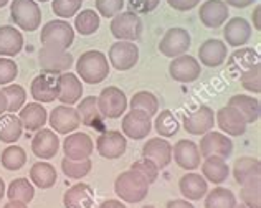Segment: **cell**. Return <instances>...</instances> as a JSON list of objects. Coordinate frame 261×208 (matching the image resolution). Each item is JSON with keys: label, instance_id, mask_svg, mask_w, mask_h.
<instances>
[{"label": "cell", "instance_id": "obj_1", "mask_svg": "<svg viewBox=\"0 0 261 208\" xmlns=\"http://www.w3.org/2000/svg\"><path fill=\"white\" fill-rule=\"evenodd\" d=\"M76 73L81 81L88 85H99L109 74V63L106 55L98 50L85 51L76 61Z\"/></svg>", "mask_w": 261, "mask_h": 208}, {"label": "cell", "instance_id": "obj_2", "mask_svg": "<svg viewBox=\"0 0 261 208\" xmlns=\"http://www.w3.org/2000/svg\"><path fill=\"white\" fill-rule=\"evenodd\" d=\"M114 192L122 202L139 203L149 193V184L136 170H126L118 175L114 182Z\"/></svg>", "mask_w": 261, "mask_h": 208}, {"label": "cell", "instance_id": "obj_3", "mask_svg": "<svg viewBox=\"0 0 261 208\" xmlns=\"http://www.w3.org/2000/svg\"><path fill=\"white\" fill-rule=\"evenodd\" d=\"M10 17L25 32H35L42 25V10L35 0H12Z\"/></svg>", "mask_w": 261, "mask_h": 208}, {"label": "cell", "instance_id": "obj_4", "mask_svg": "<svg viewBox=\"0 0 261 208\" xmlns=\"http://www.w3.org/2000/svg\"><path fill=\"white\" fill-rule=\"evenodd\" d=\"M40 41L43 46H55L68 50L74 41V29L65 20H51L43 25Z\"/></svg>", "mask_w": 261, "mask_h": 208}, {"label": "cell", "instance_id": "obj_5", "mask_svg": "<svg viewBox=\"0 0 261 208\" xmlns=\"http://www.w3.org/2000/svg\"><path fill=\"white\" fill-rule=\"evenodd\" d=\"M98 109L102 117L108 119H118L127 109V96L118 86H108L99 93L98 98Z\"/></svg>", "mask_w": 261, "mask_h": 208}, {"label": "cell", "instance_id": "obj_6", "mask_svg": "<svg viewBox=\"0 0 261 208\" xmlns=\"http://www.w3.org/2000/svg\"><path fill=\"white\" fill-rule=\"evenodd\" d=\"M38 63L46 74H61L70 71L73 66V55L61 48L42 45V50L38 53Z\"/></svg>", "mask_w": 261, "mask_h": 208}, {"label": "cell", "instance_id": "obj_7", "mask_svg": "<svg viewBox=\"0 0 261 208\" xmlns=\"http://www.w3.org/2000/svg\"><path fill=\"white\" fill-rule=\"evenodd\" d=\"M109 29L118 41H136L142 35V20L134 12H121L113 17Z\"/></svg>", "mask_w": 261, "mask_h": 208}, {"label": "cell", "instance_id": "obj_8", "mask_svg": "<svg viewBox=\"0 0 261 208\" xmlns=\"http://www.w3.org/2000/svg\"><path fill=\"white\" fill-rule=\"evenodd\" d=\"M192 43L190 33L182 27L169 29L159 41V51L167 58H177L189 51Z\"/></svg>", "mask_w": 261, "mask_h": 208}, {"label": "cell", "instance_id": "obj_9", "mask_svg": "<svg viewBox=\"0 0 261 208\" xmlns=\"http://www.w3.org/2000/svg\"><path fill=\"white\" fill-rule=\"evenodd\" d=\"M109 65L118 71H127L139 61V48L134 41H116L109 48Z\"/></svg>", "mask_w": 261, "mask_h": 208}, {"label": "cell", "instance_id": "obj_10", "mask_svg": "<svg viewBox=\"0 0 261 208\" xmlns=\"http://www.w3.org/2000/svg\"><path fill=\"white\" fill-rule=\"evenodd\" d=\"M48 122H50V126L55 133L68 136L80 127L81 119H80L76 108L60 104V106L55 108L50 113V116H48Z\"/></svg>", "mask_w": 261, "mask_h": 208}, {"label": "cell", "instance_id": "obj_11", "mask_svg": "<svg viewBox=\"0 0 261 208\" xmlns=\"http://www.w3.org/2000/svg\"><path fill=\"white\" fill-rule=\"evenodd\" d=\"M150 131H152V119L141 109H130L122 117V134L134 139V141H141V139L147 137Z\"/></svg>", "mask_w": 261, "mask_h": 208}, {"label": "cell", "instance_id": "obj_12", "mask_svg": "<svg viewBox=\"0 0 261 208\" xmlns=\"http://www.w3.org/2000/svg\"><path fill=\"white\" fill-rule=\"evenodd\" d=\"M198 150H200V155L203 159L210 155L228 159L233 152V142H231V139L223 133L208 131L207 134H203Z\"/></svg>", "mask_w": 261, "mask_h": 208}, {"label": "cell", "instance_id": "obj_13", "mask_svg": "<svg viewBox=\"0 0 261 208\" xmlns=\"http://www.w3.org/2000/svg\"><path fill=\"white\" fill-rule=\"evenodd\" d=\"M169 73L178 83H194L197 78H200L202 66L198 60L192 55H180V57L172 58V63L169 65Z\"/></svg>", "mask_w": 261, "mask_h": 208}, {"label": "cell", "instance_id": "obj_14", "mask_svg": "<svg viewBox=\"0 0 261 208\" xmlns=\"http://www.w3.org/2000/svg\"><path fill=\"white\" fill-rule=\"evenodd\" d=\"M215 122L218 124L220 131H223L226 136H243L246 133V121L238 109H235L230 104L220 108L215 114Z\"/></svg>", "mask_w": 261, "mask_h": 208}, {"label": "cell", "instance_id": "obj_15", "mask_svg": "<svg viewBox=\"0 0 261 208\" xmlns=\"http://www.w3.org/2000/svg\"><path fill=\"white\" fill-rule=\"evenodd\" d=\"M96 149L105 159H119L127 149L126 136L119 131H105L96 141Z\"/></svg>", "mask_w": 261, "mask_h": 208}, {"label": "cell", "instance_id": "obj_16", "mask_svg": "<svg viewBox=\"0 0 261 208\" xmlns=\"http://www.w3.org/2000/svg\"><path fill=\"white\" fill-rule=\"evenodd\" d=\"M94 150L93 139L85 133H71L63 141V152L66 159L71 161H83L89 159Z\"/></svg>", "mask_w": 261, "mask_h": 208}, {"label": "cell", "instance_id": "obj_17", "mask_svg": "<svg viewBox=\"0 0 261 208\" xmlns=\"http://www.w3.org/2000/svg\"><path fill=\"white\" fill-rule=\"evenodd\" d=\"M215 126V113L208 106H200L184 117V127L192 136H203Z\"/></svg>", "mask_w": 261, "mask_h": 208}, {"label": "cell", "instance_id": "obj_18", "mask_svg": "<svg viewBox=\"0 0 261 208\" xmlns=\"http://www.w3.org/2000/svg\"><path fill=\"white\" fill-rule=\"evenodd\" d=\"M172 157L175 164L184 170H195L200 167L202 155L198 145L187 139H180L172 147Z\"/></svg>", "mask_w": 261, "mask_h": 208}, {"label": "cell", "instance_id": "obj_19", "mask_svg": "<svg viewBox=\"0 0 261 208\" xmlns=\"http://www.w3.org/2000/svg\"><path fill=\"white\" fill-rule=\"evenodd\" d=\"M57 88H58L57 99L61 104H66V106L76 104L81 99V94H83V85H81V80L74 73H70V71L61 73L58 76Z\"/></svg>", "mask_w": 261, "mask_h": 208}, {"label": "cell", "instance_id": "obj_20", "mask_svg": "<svg viewBox=\"0 0 261 208\" xmlns=\"http://www.w3.org/2000/svg\"><path fill=\"white\" fill-rule=\"evenodd\" d=\"M60 150V139L57 133L51 129H40L35 133L32 139V152L35 157L42 159V161H48L53 159Z\"/></svg>", "mask_w": 261, "mask_h": 208}, {"label": "cell", "instance_id": "obj_21", "mask_svg": "<svg viewBox=\"0 0 261 208\" xmlns=\"http://www.w3.org/2000/svg\"><path fill=\"white\" fill-rule=\"evenodd\" d=\"M228 5L223 0H207V2L200 5L198 17H200V22L207 29H218L228 20Z\"/></svg>", "mask_w": 261, "mask_h": 208}, {"label": "cell", "instance_id": "obj_22", "mask_svg": "<svg viewBox=\"0 0 261 208\" xmlns=\"http://www.w3.org/2000/svg\"><path fill=\"white\" fill-rule=\"evenodd\" d=\"M226 58H228V50H226V43L222 40H205L198 48V60H200L198 63L208 68H217L223 65Z\"/></svg>", "mask_w": 261, "mask_h": 208}, {"label": "cell", "instance_id": "obj_23", "mask_svg": "<svg viewBox=\"0 0 261 208\" xmlns=\"http://www.w3.org/2000/svg\"><path fill=\"white\" fill-rule=\"evenodd\" d=\"M142 157L150 159L159 169L167 167L172 162V144L161 137L149 139L142 147Z\"/></svg>", "mask_w": 261, "mask_h": 208}, {"label": "cell", "instance_id": "obj_24", "mask_svg": "<svg viewBox=\"0 0 261 208\" xmlns=\"http://www.w3.org/2000/svg\"><path fill=\"white\" fill-rule=\"evenodd\" d=\"M30 94H32V98L35 99V102H40V104L53 102L58 96L57 78L46 73L35 76L30 85Z\"/></svg>", "mask_w": 261, "mask_h": 208}, {"label": "cell", "instance_id": "obj_25", "mask_svg": "<svg viewBox=\"0 0 261 208\" xmlns=\"http://www.w3.org/2000/svg\"><path fill=\"white\" fill-rule=\"evenodd\" d=\"M251 33H253L251 25L242 17L230 18L223 29V37L226 40V43L235 48H242L245 43H248Z\"/></svg>", "mask_w": 261, "mask_h": 208}, {"label": "cell", "instance_id": "obj_26", "mask_svg": "<svg viewBox=\"0 0 261 208\" xmlns=\"http://www.w3.org/2000/svg\"><path fill=\"white\" fill-rule=\"evenodd\" d=\"M18 117L22 121V126L27 131H40L48 122V113L43 104L29 102L18 111Z\"/></svg>", "mask_w": 261, "mask_h": 208}, {"label": "cell", "instance_id": "obj_27", "mask_svg": "<svg viewBox=\"0 0 261 208\" xmlns=\"http://www.w3.org/2000/svg\"><path fill=\"white\" fill-rule=\"evenodd\" d=\"M178 189H180L182 197L197 202V200H200L207 195L208 182L203 178V175H200V173L189 172L180 178V182H178Z\"/></svg>", "mask_w": 261, "mask_h": 208}, {"label": "cell", "instance_id": "obj_28", "mask_svg": "<svg viewBox=\"0 0 261 208\" xmlns=\"http://www.w3.org/2000/svg\"><path fill=\"white\" fill-rule=\"evenodd\" d=\"M23 35L15 27L4 25L0 27V57L12 58L22 51Z\"/></svg>", "mask_w": 261, "mask_h": 208}, {"label": "cell", "instance_id": "obj_29", "mask_svg": "<svg viewBox=\"0 0 261 208\" xmlns=\"http://www.w3.org/2000/svg\"><path fill=\"white\" fill-rule=\"evenodd\" d=\"M94 203V192L88 184H74L63 195L66 208H91Z\"/></svg>", "mask_w": 261, "mask_h": 208}, {"label": "cell", "instance_id": "obj_30", "mask_svg": "<svg viewBox=\"0 0 261 208\" xmlns=\"http://www.w3.org/2000/svg\"><path fill=\"white\" fill-rule=\"evenodd\" d=\"M261 175V162L256 157H240L233 165V177L237 184L245 185L251 180H258Z\"/></svg>", "mask_w": 261, "mask_h": 208}, {"label": "cell", "instance_id": "obj_31", "mask_svg": "<svg viewBox=\"0 0 261 208\" xmlns=\"http://www.w3.org/2000/svg\"><path fill=\"white\" fill-rule=\"evenodd\" d=\"M202 175L207 182L223 184L230 175V167L226 164V159L217 155L205 157V161L202 162Z\"/></svg>", "mask_w": 261, "mask_h": 208}, {"label": "cell", "instance_id": "obj_32", "mask_svg": "<svg viewBox=\"0 0 261 208\" xmlns=\"http://www.w3.org/2000/svg\"><path fill=\"white\" fill-rule=\"evenodd\" d=\"M228 104L242 113L246 124H253V122H256L259 119V114H261L259 101L256 98H253V96H250V94H235V96H231Z\"/></svg>", "mask_w": 261, "mask_h": 208}, {"label": "cell", "instance_id": "obj_33", "mask_svg": "<svg viewBox=\"0 0 261 208\" xmlns=\"http://www.w3.org/2000/svg\"><path fill=\"white\" fill-rule=\"evenodd\" d=\"M57 178H58L57 169H55L50 162L40 161V162H35L32 165L30 182L33 185H37L38 189H42V190L51 189V187L57 184Z\"/></svg>", "mask_w": 261, "mask_h": 208}, {"label": "cell", "instance_id": "obj_34", "mask_svg": "<svg viewBox=\"0 0 261 208\" xmlns=\"http://www.w3.org/2000/svg\"><path fill=\"white\" fill-rule=\"evenodd\" d=\"M23 134L22 121L17 114H2L0 116V141L4 144H15Z\"/></svg>", "mask_w": 261, "mask_h": 208}, {"label": "cell", "instance_id": "obj_35", "mask_svg": "<svg viewBox=\"0 0 261 208\" xmlns=\"http://www.w3.org/2000/svg\"><path fill=\"white\" fill-rule=\"evenodd\" d=\"M258 63H259V53L255 48H238L237 51H233L228 57L230 69L238 71L240 74Z\"/></svg>", "mask_w": 261, "mask_h": 208}, {"label": "cell", "instance_id": "obj_36", "mask_svg": "<svg viewBox=\"0 0 261 208\" xmlns=\"http://www.w3.org/2000/svg\"><path fill=\"white\" fill-rule=\"evenodd\" d=\"M237 197L230 189L215 187L205 195V208H235Z\"/></svg>", "mask_w": 261, "mask_h": 208}, {"label": "cell", "instance_id": "obj_37", "mask_svg": "<svg viewBox=\"0 0 261 208\" xmlns=\"http://www.w3.org/2000/svg\"><path fill=\"white\" fill-rule=\"evenodd\" d=\"M74 17H76L74 18V30L81 35H85V37L96 33L101 25V18L98 15V12H94L93 9L81 10Z\"/></svg>", "mask_w": 261, "mask_h": 208}, {"label": "cell", "instance_id": "obj_38", "mask_svg": "<svg viewBox=\"0 0 261 208\" xmlns=\"http://www.w3.org/2000/svg\"><path fill=\"white\" fill-rule=\"evenodd\" d=\"M33 197H35V187L29 178H15L12 180L9 189H7V198L9 200H20L29 205Z\"/></svg>", "mask_w": 261, "mask_h": 208}, {"label": "cell", "instance_id": "obj_39", "mask_svg": "<svg viewBox=\"0 0 261 208\" xmlns=\"http://www.w3.org/2000/svg\"><path fill=\"white\" fill-rule=\"evenodd\" d=\"M76 111L80 114L81 124L88 127L96 126V122L102 117L98 109V99L94 96H86V98L81 99V102L76 106Z\"/></svg>", "mask_w": 261, "mask_h": 208}, {"label": "cell", "instance_id": "obj_40", "mask_svg": "<svg viewBox=\"0 0 261 208\" xmlns=\"http://www.w3.org/2000/svg\"><path fill=\"white\" fill-rule=\"evenodd\" d=\"M0 164L9 172L20 170L27 164L25 149L20 147V145H9V147H5L2 152V157H0Z\"/></svg>", "mask_w": 261, "mask_h": 208}, {"label": "cell", "instance_id": "obj_41", "mask_svg": "<svg viewBox=\"0 0 261 208\" xmlns=\"http://www.w3.org/2000/svg\"><path fill=\"white\" fill-rule=\"evenodd\" d=\"M2 91L7 98V113L15 114L27 104V91L23 86L10 83V85H7Z\"/></svg>", "mask_w": 261, "mask_h": 208}, {"label": "cell", "instance_id": "obj_42", "mask_svg": "<svg viewBox=\"0 0 261 208\" xmlns=\"http://www.w3.org/2000/svg\"><path fill=\"white\" fill-rule=\"evenodd\" d=\"M127 106H130V109H141L152 117L157 114V111H159V99L150 91H139L130 98V102Z\"/></svg>", "mask_w": 261, "mask_h": 208}, {"label": "cell", "instance_id": "obj_43", "mask_svg": "<svg viewBox=\"0 0 261 208\" xmlns=\"http://www.w3.org/2000/svg\"><path fill=\"white\" fill-rule=\"evenodd\" d=\"M154 127L162 137H174L178 133V129H180V124L175 119L172 111L166 109V111H161V114L155 117Z\"/></svg>", "mask_w": 261, "mask_h": 208}, {"label": "cell", "instance_id": "obj_44", "mask_svg": "<svg viewBox=\"0 0 261 208\" xmlns=\"http://www.w3.org/2000/svg\"><path fill=\"white\" fill-rule=\"evenodd\" d=\"M93 164L89 159H83V161H71V159H63L61 161V170L68 177L73 180H80L86 177L89 172H91Z\"/></svg>", "mask_w": 261, "mask_h": 208}, {"label": "cell", "instance_id": "obj_45", "mask_svg": "<svg viewBox=\"0 0 261 208\" xmlns=\"http://www.w3.org/2000/svg\"><path fill=\"white\" fill-rule=\"evenodd\" d=\"M240 198L246 208H261V182L251 180V182L242 185L240 190Z\"/></svg>", "mask_w": 261, "mask_h": 208}, {"label": "cell", "instance_id": "obj_46", "mask_svg": "<svg viewBox=\"0 0 261 208\" xmlns=\"http://www.w3.org/2000/svg\"><path fill=\"white\" fill-rule=\"evenodd\" d=\"M240 83L246 91L251 93H261V65H255L253 68L246 69L242 74H240Z\"/></svg>", "mask_w": 261, "mask_h": 208}, {"label": "cell", "instance_id": "obj_47", "mask_svg": "<svg viewBox=\"0 0 261 208\" xmlns=\"http://www.w3.org/2000/svg\"><path fill=\"white\" fill-rule=\"evenodd\" d=\"M83 0H53L51 9L60 18H71L81 10Z\"/></svg>", "mask_w": 261, "mask_h": 208}, {"label": "cell", "instance_id": "obj_48", "mask_svg": "<svg viewBox=\"0 0 261 208\" xmlns=\"http://www.w3.org/2000/svg\"><path fill=\"white\" fill-rule=\"evenodd\" d=\"M130 170H136L137 173H141V175L147 180V184H154L157 177H159V167L150 161V159H146V157H142L139 159V161H136L133 165H130Z\"/></svg>", "mask_w": 261, "mask_h": 208}, {"label": "cell", "instance_id": "obj_49", "mask_svg": "<svg viewBox=\"0 0 261 208\" xmlns=\"http://www.w3.org/2000/svg\"><path fill=\"white\" fill-rule=\"evenodd\" d=\"M18 74V66L12 58L0 57V85L7 86L15 81Z\"/></svg>", "mask_w": 261, "mask_h": 208}, {"label": "cell", "instance_id": "obj_50", "mask_svg": "<svg viewBox=\"0 0 261 208\" xmlns=\"http://www.w3.org/2000/svg\"><path fill=\"white\" fill-rule=\"evenodd\" d=\"M122 7H124V0H96V10L105 18L116 17L122 12Z\"/></svg>", "mask_w": 261, "mask_h": 208}, {"label": "cell", "instance_id": "obj_51", "mask_svg": "<svg viewBox=\"0 0 261 208\" xmlns=\"http://www.w3.org/2000/svg\"><path fill=\"white\" fill-rule=\"evenodd\" d=\"M161 0H129V5H130V12L134 13H149V12H154L157 7H159Z\"/></svg>", "mask_w": 261, "mask_h": 208}, {"label": "cell", "instance_id": "obj_52", "mask_svg": "<svg viewBox=\"0 0 261 208\" xmlns=\"http://www.w3.org/2000/svg\"><path fill=\"white\" fill-rule=\"evenodd\" d=\"M167 4L177 12H187V10L195 9V7L200 4V0H167Z\"/></svg>", "mask_w": 261, "mask_h": 208}, {"label": "cell", "instance_id": "obj_53", "mask_svg": "<svg viewBox=\"0 0 261 208\" xmlns=\"http://www.w3.org/2000/svg\"><path fill=\"white\" fill-rule=\"evenodd\" d=\"M226 5L237 7V9H245V7H250L256 2V0H223Z\"/></svg>", "mask_w": 261, "mask_h": 208}, {"label": "cell", "instance_id": "obj_54", "mask_svg": "<svg viewBox=\"0 0 261 208\" xmlns=\"http://www.w3.org/2000/svg\"><path fill=\"white\" fill-rule=\"evenodd\" d=\"M167 208H195L192 203H189V200L184 198H177V200H170L167 203Z\"/></svg>", "mask_w": 261, "mask_h": 208}, {"label": "cell", "instance_id": "obj_55", "mask_svg": "<svg viewBox=\"0 0 261 208\" xmlns=\"http://www.w3.org/2000/svg\"><path fill=\"white\" fill-rule=\"evenodd\" d=\"M99 208H127L124 203H121V200H106L99 205Z\"/></svg>", "mask_w": 261, "mask_h": 208}, {"label": "cell", "instance_id": "obj_56", "mask_svg": "<svg viewBox=\"0 0 261 208\" xmlns=\"http://www.w3.org/2000/svg\"><path fill=\"white\" fill-rule=\"evenodd\" d=\"M259 13H261V5L258 4V5L255 7V10H253V27H255V30H258V32H259V29H261Z\"/></svg>", "mask_w": 261, "mask_h": 208}, {"label": "cell", "instance_id": "obj_57", "mask_svg": "<svg viewBox=\"0 0 261 208\" xmlns=\"http://www.w3.org/2000/svg\"><path fill=\"white\" fill-rule=\"evenodd\" d=\"M4 208H29V206H27V203L20 202V200H9V203Z\"/></svg>", "mask_w": 261, "mask_h": 208}, {"label": "cell", "instance_id": "obj_58", "mask_svg": "<svg viewBox=\"0 0 261 208\" xmlns=\"http://www.w3.org/2000/svg\"><path fill=\"white\" fill-rule=\"evenodd\" d=\"M7 113V98L4 91H0V116Z\"/></svg>", "mask_w": 261, "mask_h": 208}, {"label": "cell", "instance_id": "obj_59", "mask_svg": "<svg viewBox=\"0 0 261 208\" xmlns=\"http://www.w3.org/2000/svg\"><path fill=\"white\" fill-rule=\"evenodd\" d=\"M4 195H5V182L2 180V177H0V200L4 198Z\"/></svg>", "mask_w": 261, "mask_h": 208}, {"label": "cell", "instance_id": "obj_60", "mask_svg": "<svg viewBox=\"0 0 261 208\" xmlns=\"http://www.w3.org/2000/svg\"><path fill=\"white\" fill-rule=\"evenodd\" d=\"M9 2H10V0H0V9H2V7H5Z\"/></svg>", "mask_w": 261, "mask_h": 208}, {"label": "cell", "instance_id": "obj_61", "mask_svg": "<svg viewBox=\"0 0 261 208\" xmlns=\"http://www.w3.org/2000/svg\"><path fill=\"white\" fill-rule=\"evenodd\" d=\"M235 208H246V206H245L243 203H242V205H238V203H237V206H235Z\"/></svg>", "mask_w": 261, "mask_h": 208}, {"label": "cell", "instance_id": "obj_62", "mask_svg": "<svg viewBox=\"0 0 261 208\" xmlns=\"http://www.w3.org/2000/svg\"><path fill=\"white\" fill-rule=\"evenodd\" d=\"M142 208H155V206H152V205H146V206H142Z\"/></svg>", "mask_w": 261, "mask_h": 208}, {"label": "cell", "instance_id": "obj_63", "mask_svg": "<svg viewBox=\"0 0 261 208\" xmlns=\"http://www.w3.org/2000/svg\"><path fill=\"white\" fill-rule=\"evenodd\" d=\"M35 2H48V0H35Z\"/></svg>", "mask_w": 261, "mask_h": 208}]
</instances>
